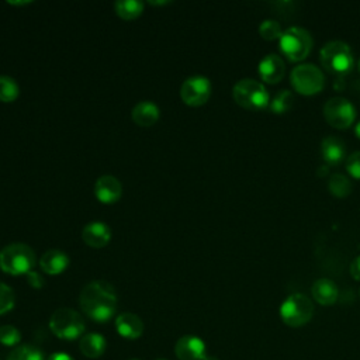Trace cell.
Instances as JSON below:
<instances>
[{
	"mask_svg": "<svg viewBox=\"0 0 360 360\" xmlns=\"http://www.w3.org/2000/svg\"><path fill=\"white\" fill-rule=\"evenodd\" d=\"M79 302L80 308L90 319L105 322L115 314L117 292L110 283L96 280L83 287Z\"/></svg>",
	"mask_w": 360,
	"mask_h": 360,
	"instance_id": "6da1fadb",
	"label": "cell"
},
{
	"mask_svg": "<svg viewBox=\"0 0 360 360\" xmlns=\"http://www.w3.org/2000/svg\"><path fill=\"white\" fill-rule=\"evenodd\" d=\"M319 59L322 66L332 75L345 76L353 68V51L352 48L339 39L326 42L319 51Z\"/></svg>",
	"mask_w": 360,
	"mask_h": 360,
	"instance_id": "7a4b0ae2",
	"label": "cell"
},
{
	"mask_svg": "<svg viewBox=\"0 0 360 360\" xmlns=\"http://www.w3.org/2000/svg\"><path fill=\"white\" fill-rule=\"evenodd\" d=\"M34 266L35 253L25 243H10L0 250V269L7 274H27Z\"/></svg>",
	"mask_w": 360,
	"mask_h": 360,
	"instance_id": "3957f363",
	"label": "cell"
},
{
	"mask_svg": "<svg viewBox=\"0 0 360 360\" xmlns=\"http://www.w3.org/2000/svg\"><path fill=\"white\" fill-rule=\"evenodd\" d=\"M232 96L236 104L249 110H262L269 107L270 96L266 86L255 79L245 77L235 83Z\"/></svg>",
	"mask_w": 360,
	"mask_h": 360,
	"instance_id": "277c9868",
	"label": "cell"
},
{
	"mask_svg": "<svg viewBox=\"0 0 360 360\" xmlns=\"http://www.w3.org/2000/svg\"><path fill=\"white\" fill-rule=\"evenodd\" d=\"M280 51L283 52L287 59L291 62L302 60L308 56L312 49V37L308 30L302 27H288L283 31L281 37L278 38Z\"/></svg>",
	"mask_w": 360,
	"mask_h": 360,
	"instance_id": "5b68a950",
	"label": "cell"
},
{
	"mask_svg": "<svg viewBox=\"0 0 360 360\" xmlns=\"http://www.w3.org/2000/svg\"><path fill=\"white\" fill-rule=\"evenodd\" d=\"M314 315L312 301L300 292L288 295L280 305V318L281 321L291 326L298 328L311 321Z\"/></svg>",
	"mask_w": 360,
	"mask_h": 360,
	"instance_id": "8992f818",
	"label": "cell"
},
{
	"mask_svg": "<svg viewBox=\"0 0 360 360\" xmlns=\"http://www.w3.org/2000/svg\"><path fill=\"white\" fill-rule=\"evenodd\" d=\"M49 328L58 338L73 340L84 332V321L75 309L59 308L51 315Z\"/></svg>",
	"mask_w": 360,
	"mask_h": 360,
	"instance_id": "52a82bcc",
	"label": "cell"
},
{
	"mask_svg": "<svg viewBox=\"0 0 360 360\" xmlns=\"http://www.w3.org/2000/svg\"><path fill=\"white\" fill-rule=\"evenodd\" d=\"M292 87L305 96L319 93L325 86L323 72L314 63H300L290 73Z\"/></svg>",
	"mask_w": 360,
	"mask_h": 360,
	"instance_id": "ba28073f",
	"label": "cell"
},
{
	"mask_svg": "<svg viewBox=\"0 0 360 360\" xmlns=\"http://www.w3.org/2000/svg\"><path fill=\"white\" fill-rule=\"evenodd\" d=\"M323 117L333 128L346 129L356 118V108L345 97H330L323 104Z\"/></svg>",
	"mask_w": 360,
	"mask_h": 360,
	"instance_id": "9c48e42d",
	"label": "cell"
},
{
	"mask_svg": "<svg viewBox=\"0 0 360 360\" xmlns=\"http://www.w3.org/2000/svg\"><path fill=\"white\" fill-rule=\"evenodd\" d=\"M211 94V82L205 76H191L186 79L180 87L181 100L191 107L202 105Z\"/></svg>",
	"mask_w": 360,
	"mask_h": 360,
	"instance_id": "30bf717a",
	"label": "cell"
},
{
	"mask_svg": "<svg viewBox=\"0 0 360 360\" xmlns=\"http://www.w3.org/2000/svg\"><path fill=\"white\" fill-rule=\"evenodd\" d=\"M174 353L179 360H207V347L204 342L193 335L180 338L174 346Z\"/></svg>",
	"mask_w": 360,
	"mask_h": 360,
	"instance_id": "8fae6325",
	"label": "cell"
},
{
	"mask_svg": "<svg viewBox=\"0 0 360 360\" xmlns=\"http://www.w3.org/2000/svg\"><path fill=\"white\" fill-rule=\"evenodd\" d=\"M259 76L266 83H277L284 77L285 63L283 58L277 53H267L263 56L257 65Z\"/></svg>",
	"mask_w": 360,
	"mask_h": 360,
	"instance_id": "7c38bea8",
	"label": "cell"
},
{
	"mask_svg": "<svg viewBox=\"0 0 360 360\" xmlns=\"http://www.w3.org/2000/svg\"><path fill=\"white\" fill-rule=\"evenodd\" d=\"M122 193V186L120 180L111 174H104L97 179L94 184V194L97 200L103 204H112L120 200Z\"/></svg>",
	"mask_w": 360,
	"mask_h": 360,
	"instance_id": "4fadbf2b",
	"label": "cell"
},
{
	"mask_svg": "<svg viewBox=\"0 0 360 360\" xmlns=\"http://www.w3.org/2000/svg\"><path fill=\"white\" fill-rule=\"evenodd\" d=\"M82 238H83L84 243L89 245L90 248L100 249V248L105 246L110 242L111 231H110L107 224L100 222V221H94V222L87 224L83 228Z\"/></svg>",
	"mask_w": 360,
	"mask_h": 360,
	"instance_id": "5bb4252c",
	"label": "cell"
},
{
	"mask_svg": "<svg viewBox=\"0 0 360 360\" xmlns=\"http://www.w3.org/2000/svg\"><path fill=\"white\" fill-rule=\"evenodd\" d=\"M115 329L125 339H136L143 332V323L138 315L122 312L115 319Z\"/></svg>",
	"mask_w": 360,
	"mask_h": 360,
	"instance_id": "9a60e30c",
	"label": "cell"
},
{
	"mask_svg": "<svg viewBox=\"0 0 360 360\" xmlns=\"http://www.w3.org/2000/svg\"><path fill=\"white\" fill-rule=\"evenodd\" d=\"M311 292L314 300L321 304V305H332L335 304V301L338 300V294L339 290L336 287V284L326 277L318 278L314 281L312 287H311Z\"/></svg>",
	"mask_w": 360,
	"mask_h": 360,
	"instance_id": "2e32d148",
	"label": "cell"
},
{
	"mask_svg": "<svg viewBox=\"0 0 360 360\" xmlns=\"http://www.w3.org/2000/svg\"><path fill=\"white\" fill-rule=\"evenodd\" d=\"M322 158L328 165H339L346 155L345 143L335 135H328L321 142Z\"/></svg>",
	"mask_w": 360,
	"mask_h": 360,
	"instance_id": "e0dca14e",
	"label": "cell"
},
{
	"mask_svg": "<svg viewBox=\"0 0 360 360\" xmlns=\"http://www.w3.org/2000/svg\"><path fill=\"white\" fill-rule=\"evenodd\" d=\"M69 264V257L56 249L48 250L42 255V257L39 259V266L41 269L48 273V274H60L66 270Z\"/></svg>",
	"mask_w": 360,
	"mask_h": 360,
	"instance_id": "ac0fdd59",
	"label": "cell"
},
{
	"mask_svg": "<svg viewBox=\"0 0 360 360\" xmlns=\"http://www.w3.org/2000/svg\"><path fill=\"white\" fill-rule=\"evenodd\" d=\"M159 118V108L152 101H141L132 108V120L139 127H150Z\"/></svg>",
	"mask_w": 360,
	"mask_h": 360,
	"instance_id": "d6986e66",
	"label": "cell"
},
{
	"mask_svg": "<svg viewBox=\"0 0 360 360\" xmlns=\"http://www.w3.org/2000/svg\"><path fill=\"white\" fill-rule=\"evenodd\" d=\"M80 352L90 359L100 357L105 350V339L98 333H86L80 339Z\"/></svg>",
	"mask_w": 360,
	"mask_h": 360,
	"instance_id": "ffe728a7",
	"label": "cell"
},
{
	"mask_svg": "<svg viewBox=\"0 0 360 360\" xmlns=\"http://www.w3.org/2000/svg\"><path fill=\"white\" fill-rule=\"evenodd\" d=\"M117 15L124 20H134L139 17L143 11V3L136 0H121L114 4Z\"/></svg>",
	"mask_w": 360,
	"mask_h": 360,
	"instance_id": "44dd1931",
	"label": "cell"
},
{
	"mask_svg": "<svg viewBox=\"0 0 360 360\" xmlns=\"http://www.w3.org/2000/svg\"><path fill=\"white\" fill-rule=\"evenodd\" d=\"M292 103H294L292 91L283 89L278 93H276L274 97L270 100L269 108L274 114H283V112H287L292 107Z\"/></svg>",
	"mask_w": 360,
	"mask_h": 360,
	"instance_id": "7402d4cb",
	"label": "cell"
},
{
	"mask_svg": "<svg viewBox=\"0 0 360 360\" xmlns=\"http://www.w3.org/2000/svg\"><path fill=\"white\" fill-rule=\"evenodd\" d=\"M328 188L335 197H346L352 191V181L342 173H333L329 177Z\"/></svg>",
	"mask_w": 360,
	"mask_h": 360,
	"instance_id": "603a6c76",
	"label": "cell"
},
{
	"mask_svg": "<svg viewBox=\"0 0 360 360\" xmlns=\"http://www.w3.org/2000/svg\"><path fill=\"white\" fill-rule=\"evenodd\" d=\"M7 360H44L42 352L32 345H20L11 350Z\"/></svg>",
	"mask_w": 360,
	"mask_h": 360,
	"instance_id": "cb8c5ba5",
	"label": "cell"
},
{
	"mask_svg": "<svg viewBox=\"0 0 360 360\" xmlns=\"http://www.w3.org/2000/svg\"><path fill=\"white\" fill-rule=\"evenodd\" d=\"M18 84L10 76H0V101L11 103L18 97Z\"/></svg>",
	"mask_w": 360,
	"mask_h": 360,
	"instance_id": "d4e9b609",
	"label": "cell"
},
{
	"mask_svg": "<svg viewBox=\"0 0 360 360\" xmlns=\"http://www.w3.org/2000/svg\"><path fill=\"white\" fill-rule=\"evenodd\" d=\"M259 34L262 38H264L267 41H273V39H277L281 37L283 28L277 20L266 18L259 25Z\"/></svg>",
	"mask_w": 360,
	"mask_h": 360,
	"instance_id": "484cf974",
	"label": "cell"
},
{
	"mask_svg": "<svg viewBox=\"0 0 360 360\" xmlns=\"http://www.w3.org/2000/svg\"><path fill=\"white\" fill-rule=\"evenodd\" d=\"M21 340L20 330L13 325L0 326V343L4 346H17Z\"/></svg>",
	"mask_w": 360,
	"mask_h": 360,
	"instance_id": "4316f807",
	"label": "cell"
},
{
	"mask_svg": "<svg viewBox=\"0 0 360 360\" xmlns=\"http://www.w3.org/2000/svg\"><path fill=\"white\" fill-rule=\"evenodd\" d=\"M15 302L14 291L4 283L0 281V315L13 309Z\"/></svg>",
	"mask_w": 360,
	"mask_h": 360,
	"instance_id": "83f0119b",
	"label": "cell"
},
{
	"mask_svg": "<svg viewBox=\"0 0 360 360\" xmlns=\"http://www.w3.org/2000/svg\"><path fill=\"white\" fill-rule=\"evenodd\" d=\"M346 170L353 179L360 180V150H356L346 158Z\"/></svg>",
	"mask_w": 360,
	"mask_h": 360,
	"instance_id": "f1b7e54d",
	"label": "cell"
},
{
	"mask_svg": "<svg viewBox=\"0 0 360 360\" xmlns=\"http://www.w3.org/2000/svg\"><path fill=\"white\" fill-rule=\"evenodd\" d=\"M25 276H27V281H28V284H30L31 287H34V288H42V287H44L45 280H44V277H42L38 271L31 270V271L27 273Z\"/></svg>",
	"mask_w": 360,
	"mask_h": 360,
	"instance_id": "f546056e",
	"label": "cell"
},
{
	"mask_svg": "<svg viewBox=\"0 0 360 360\" xmlns=\"http://www.w3.org/2000/svg\"><path fill=\"white\" fill-rule=\"evenodd\" d=\"M349 271H350V276L354 278V280H360V255L356 256L352 263H350V267H349Z\"/></svg>",
	"mask_w": 360,
	"mask_h": 360,
	"instance_id": "4dcf8cb0",
	"label": "cell"
},
{
	"mask_svg": "<svg viewBox=\"0 0 360 360\" xmlns=\"http://www.w3.org/2000/svg\"><path fill=\"white\" fill-rule=\"evenodd\" d=\"M48 360H75L73 357H70L68 353H63V352H56V353H52Z\"/></svg>",
	"mask_w": 360,
	"mask_h": 360,
	"instance_id": "1f68e13d",
	"label": "cell"
},
{
	"mask_svg": "<svg viewBox=\"0 0 360 360\" xmlns=\"http://www.w3.org/2000/svg\"><path fill=\"white\" fill-rule=\"evenodd\" d=\"M354 132H356V136L360 139V121L356 124V128H354Z\"/></svg>",
	"mask_w": 360,
	"mask_h": 360,
	"instance_id": "d6a6232c",
	"label": "cell"
},
{
	"mask_svg": "<svg viewBox=\"0 0 360 360\" xmlns=\"http://www.w3.org/2000/svg\"><path fill=\"white\" fill-rule=\"evenodd\" d=\"M150 4H166L167 1H149Z\"/></svg>",
	"mask_w": 360,
	"mask_h": 360,
	"instance_id": "836d02e7",
	"label": "cell"
},
{
	"mask_svg": "<svg viewBox=\"0 0 360 360\" xmlns=\"http://www.w3.org/2000/svg\"><path fill=\"white\" fill-rule=\"evenodd\" d=\"M357 68H359V72H360V59H359V62H357Z\"/></svg>",
	"mask_w": 360,
	"mask_h": 360,
	"instance_id": "e575fe53",
	"label": "cell"
},
{
	"mask_svg": "<svg viewBox=\"0 0 360 360\" xmlns=\"http://www.w3.org/2000/svg\"><path fill=\"white\" fill-rule=\"evenodd\" d=\"M159 360H163V359H159Z\"/></svg>",
	"mask_w": 360,
	"mask_h": 360,
	"instance_id": "d590c367",
	"label": "cell"
},
{
	"mask_svg": "<svg viewBox=\"0 0 360 360\" xmlns=\"http://www.w3.org/2000/svg\"><path fill=\"white\" fill-rule=\"evenodd\" d=\"M132 360H135V359H132Z\"/></svg>",
	"mask_w": 360,
	"mask_h": 360,
	"instance_id": "8d00e7d4",
	"label": "cell"
}]
</instances>
